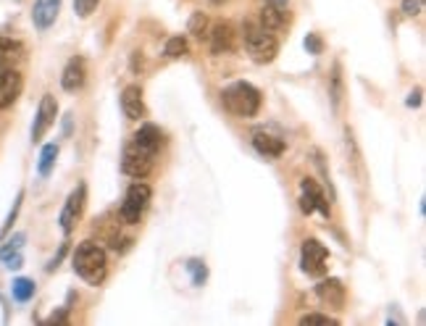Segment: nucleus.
I'll use <instances>...</instances> for the list:
<instances>
[{
	"label": "nucleus",
	"instance_id": "13",
	"mask_svg": "<svg viewBox=\"0 0 426 326\" xmlns=\"http://www.w3.org/2000/svg\"><path fill=\"white\" fill-rule=\"evenodd\" d=\"M58 14H61V0H35V6H32V21L40 32L50 29Z\"/></svg>",
	"mask_w": 426,
	"mask_h": 326
},
{
	"label": "nucleus",
	"instance_id": "21",
	"mask_svg": "<svg viewBox=\"0 0 426 326\" xmlns=\"http://www.w3.org/2000/svg\"><path fill=\"white\" fill-rule=\"evenodd\" d=\"M329 98H331V105H334V111L339 108L342 103V98H345V85H342V66H339V61L331 66V77H329Z\"/></svg>",
	"mask_w": 426,
	"mask_h": 326
},
{
	"label": "nucleus",
	"instance_id": "14",
	"mask_svg": "<svg viewBox=\"0 0 426 326\" xmlns=\"http://www.w3.org/2000/svg\"><path fill=\"white\" fill-rule=\"evenodd\" d=\"M85 77H87V63H85L82 56H74L61 74V87L66 93H77L85 85Z\"/></svg>",
	"mask_w": 426,
	"mask_h": 326
},
{
	"label": "nucleus",
	"instance_id": "27",
	"mask_svg": "<svg viewBox=\"0 0 426 326\" xmlns=\"http://www.w3.org/2000/svg\"><path fill=\"white\" fill-rule=\"evenodd\" d=\"M206 29H208V19H206V14H192L190 16V35H195V37H201L203 40V35H206Z\"/></svg>",
	"mask_w": 426,
	"mask_h": 326
},
{
	"label": "nucleus",
	"instance_id": "4",
	"mask_svg": "<svg viewBox=\"0 0 426 326\" xmlns=\"http://www.w3.org/2000/svg\"><path fill=\"white\" fill-rule=\"evenodd\" d=\"M150 198H153V189L145 184V182H134L127 195H124L122 203V221L124 224H137L142 219V214L148 211Z\"/></svg>",
	"mask_w": 426,
	"mask_h": 326
},
{
	"label": "nucleus",
	"instance_id": "33",
	"mask_svg": "<svg viewBox=\"0 0 426 326\" xmlns=\"http://www.w3.org/2000/svg\"><path fill=\"white\" fill-rule=\"evenodd\" d=\"M3 263L9 268H21V263H24V258H21V253H14V256L3 258Z\"/></svg>",
	"mask_w": 426,
	"mask_h": 326
},
{
	"label": "nucleus",
	"instance_id": "32",
	"mask_svg": "<svg viewBox=\"0 0 426 326\" xmlns=\"http://www.w3.org/2000/svg\"><path fill=\"white\" fill-rule=\"evenodd\" d=\"M403 11H405L408 16H418V14H421V3H418V0H403Z\"/></svg>",
	"mask_w": 426,
	"mask_h": 326
},
{
	"label": "nucleus",
	"instance_id": "36",
	"mask_svg": "<svg viewBox=\"0 0 426 326\" xmlns=\"http://www.w3.org/2000/svg\"><path fill=\"white\" fill-rule=\"evenodd\" d=\"M61 321H66V313H53L50 316V324H61Z\"/></svg>",
	"mask_w": 426,
	"mask_h": 326
},
{
	"label": "nucleus",
	"instance_id": "1",
	"mask_svg": "<svg viewBox=\"0 0 426 326\" xmlns=\"http://www.w3.org/2000/svg\"><path fill=\"white\" fill-rule=\"evenodd\" d=\"M71 263H74V271H77L82 279L87 284H103L105 282V274H108V258H105V250L95 242H82L77 245L74 250V258H71Z\"/></svg>",
	"mask_w": 426,
	"mask_h": 326
},
{
	"label": "nucleus",
	"instance_id": "17",
	"mask_svg": "<svg viewBox=\"0 0 426 326\" xmlns=\"http://www.w3.org/2000/svg\"><path fill=\"white\" fill-rule=\"evenodd\" d=\"M132 142L158 155V150H161V145H164V132H161L156 124H142V127L137 129V135H134Z\"/></svg>",
	"mask_w": 426,
	"mask_h": 326
},
{
	"label": "nucleus",
	"instance_id": "2",
	"mask_svg": "<svg viewBox=\"0 0 426 326\" xmlns=\"http://www.w3.org/2000/svg\"><path fill=\"white\" fill-rule=\"evenodd\" d=\"M221 100H224L226 111H232L235 116H243V119H250V116L261 111V90L252 87L250 82L229 85L221 93Z\"/></svg>",
	"mask_w": 426,
	"mask_h": 326
},
{
	"label": "nucleus",
	"instance_id": "8",
	"mask_svg": "<svg viewBox=\"0 0 426 326\" xmlns=\"http://www.w3.org/2000/svg\"><path fill=\"white\" fill-rule=\"evenodd\" d=\"M85 198H87V187L85 184H79L74 192H71L69 198H66V203H63V211H61V219H58V224H61V229L66 234L77 226V221L82 219V211H85Z\"/></svg>",
	"mask_w": 426,
	"mask_h": 326
},
{
	"label": "nucleus",
	"instance_id": "11",
	"mask_svg": "<svg viewBox=\"0 0 426 326\" xmlns=\"http://www.w3.org/2000/svg\"><path fill=\"white\" fill-rule=\"evenodd\" d=\"M21 87L24 79L16 69H0V111L14 105V100L21 95Z\"/></svg>",
	"mask_w": 426,
	"mask_h": 326
},
{
	"label": "nucleus",
	"instance_id": "18",
	"mask_svg": "<svg viewBox=\"0 0 426 326\" xmlns=\"http://www.w3.org/2000/svg\"><path fill=\"white\" fill-rule=\"evenodd\" d=\"M258 24L263 29H269V32H279V29L287 26V14H284V9H277V6H263Z\"/></svg>",
	"mask_w": 426,
	"mask_h": 326
},
{
	"label": "nucleus",
	"instance_id": "6",
	"mask_svg": "<svg viewBox=\"0 0 426 326\" xmlns=\"http://www.w3.org/2000/svg\"><path fill=\"white\" fill-rule=\"evenodd\" d=\"M300 266L308 276H324L329 268V250L319 240H305L300 250Z\"/></svg>",
	"mask_w": 426,
	"mask_h": 326
},
{
	"label": "nucleus",
	"instance_id": "35",
	"mask_svg": "<svg viewBox=\"0 0 426 326\" xmlns=\"http://www.w3.org/2000/svg\"><path fill=\"white\" fill-rule=\"evenodd\" d=\"M266 6H277V9H287V3L289 0H263Z\"/></svg>",
	"mask_w": 426,
	"mask_h": 326
},
{
	"label": "nucleus",
	"instance_id": "20",
	"mask_svg": "<svg viewBox=\"0 0 426 326\" xmlns=\"http://www.w3.org/2000/svg\"><path fill=\"white\" fill-rule=\"evenodd\" d=\"M345 150H348V163L353 166V172L358 174V179H363V177H366L363 158H361V150H358L356 135H353L350 129H345Z\"/></svg>",
	"mask_w": 426,
	"mask_h": 326
},
{
	"label": "nucleus",
	"instance_id": "28",
	"mask_svg": "<svg viewBox=\"0 0 426 326\" xmlns=\"http://www.w3.org/2000/svg\"><path fill=\"white\" fill-rule=\"evenodd\" d=\"M300 324L308 326V324H321V326H337L339 321L331 316H324V313H305L303 318H300Z\"/></svg>",
	"mask_w": 426,
	"mask_h": 326
},
{
	"label": "nucleus",
	"instance_id": "12",
	"mask_svg": "<svg viewBox=\"0 0 426 326\" xmlns=\"http://www.w3.org/2000/svg\"><path fill=\"white\" fill-rule=\"evenodd\" d=\"M235 43H237V32L229 21H218V24L211 29V51L216 53V56L232 53L235 51Z\"/></svg>",
	"mask_w": 426,
	"mask_h": 326
},
{
	"label": "nucleus",
	"instance_id": "3",
	"mask_svg": "<svg viewBox=\"0 0 426 326\" xmlns=\"http://www.w3.org/2000/svg\"><path fill=\"white\" fill-rule=\"evenodd\" d=\"M243 40H245V51L250 53V58L255 63H271V61L277 58L279 53L277 37L271 35L269 29H263L261 24L247 21L243 26Z\"/></svg>",
	"mask_w": 426,
	"mask_h": 326
},
{
	"label": "nucleus",
	"instance_id": "23",
	"mask_svg": "<svg viewBox=\"0 0 426 326\" xmlns=\"http://www.w3.org/2000/svg\"><path fill=\"white\" fill-rule=\"evenodd\" d=\"M187 53H190V43H187V37L184 35H174L166 40V45H164L166 58H182V56H187Z\"/></svg>",
	"mask_w": 426,
	"mask_h": 326
},
{
	"label": "nucleus",
	"instance_id": "24",
	"mask_svg": "<svg viewBox=\"0 0 426 326\" xmlns=\"http://www.w3.org/2000/svg\"><path fill=\"white\" fill-rule=\"evenodd\" d=\"M55 158H58V145H55V142L45 145L43 153H40V163H37V172H40V177H50L53 166H55Z\"/></svg>",
	"mask_w": 426,
	"mask_h": 326
},
{
	"label": "nucleus",
	"instance_id": "25",
	"mask_svg": "<svg viewBox=\"0 0 426 326\" xmlns=\"http://www.w3.org/2000/svg\"><path fill=\"white\" fill-rule=\"evenodd\" d=\"M187 271L192 274V284H195V287H203V282L208 279V268H206V263L198 261V258L187 261Z\"/></svg>",
	"mask_w": 426,
	"mask_h": 326
},
{
	"label": "nucleus",
	"instance_id": "26",
	"mask_svg": "<svg viewBox=\"0 0 426 326\" xmlns=\"http://www.w3.org/2000/svg\"><path fill=\"white\" fill-rule=\"evenodd\" d=\"M24 240H26V234H14V237H11L9 242H6V245H3V250H0V261H3V258H9V256H14V253H21V245H24Z\"/></svg>",
	"mask_w": 426,
	"mask_h": 326
},
{
	"label": "nucleus",
	"instance_id": "30",
	"mask_svg": "<svg viewBox=\"0 0 426 326\" xmlns=\"http://www.w3.org/2000/svg\"><path fill=\"white\" fill-rule=\"evenodd\" d=\"M305 51L311 53V56H321L324 53V40L316 32H311V35L305 37Z\"/></svg>",
	"mask_w": 426,
	"mask_h": 326
},
{
	"label": "nucleus",
	"instance_id": "9",
	"mask_svg": "<svg viewBox=\"0 0 426 326\" xmlns=\"http://www.w3.org/2000/svg\"><path fill=\"white\" fill-rule=\"evenodd\" d=\"M55 116H58V103L53 95H45L40 100V108H37L35 124H32V142H40L48 135V129L55 124Z\"/></svg>",
	"mask_w": 426,
	"mask_h": 326
},
{
	"label": "nucleus",
	"instance_id": "16",
	"mask_svg": "<svg viewBox=\"0 0 426 326\" xmlns=\"http://www.w3.org/2000/svg\"><path fill=\"white\" fill-rule=\"evenodd\" d=\"M252 147H255L263 158H279V155H284V150H287L284 140L274 137L269 132H255V135H252Z\"/></svg>",
	"mask_w": 426,
	"mask_h": 326
},
{
	"label": "nucleus",
	"instance_id": "5",
	"mask_svg": "<svg viewBox=\"0 0 426 326\" xmlns=\"http://www.w3.org/2000/svg\"><path fill=\"white\" fill-rule=\"evenodd\" d=\"M153 166H156V153H150L145 147L139 145H127L124 147V155H122V172L132 179H145L150 172H153Z\"/></svg>",
	"mask_w": 426,
	"mask_h": 326
},
{
	"label": "nucleus",
	"instance_id": "7",
	"mask_svg": "<svg viewBox=\"0 0 426 326\" xmlns=\"http://www.w3.org/2000/svg\"><path fill=\"white\" fill-rule=\"evenodd\" d=\"M300 211H303L305 216H311L314 211H321L326 219H329L331 214L329 203L324 198V189L319 187L316 179H311V177H305V179L300 182Z\"/></svg>",
	"mask_w": 426,
	"mask_h": 326
},
{
	"label": "nucleus",
	"instance_id": "37",
	"mask_svg": "<svg viewBox=\"0 0 426 326\" xmlns=\"http://www.w3.org/2000/svg\"><path fill=\"white\" fill-rule=\"evenodd\" d=\"M211 3H213V6H221V3H226V0H211Z\"/></svg>",
	"mask_w": 426,
	"mask_h": 326
},
{
	"label": "nucleus",
	"instance_id": "34",
	"mask_svg": "<svg viewBox=\"0 0 426 326\" xmlns=\"http://www.w3.org/2000/svg\"><path fill=\"white\" fill-rule=\"evenodd\" d=\"M408 105H410V108H416V105H421V90H413V93H410Z\"/></svg>",
	"mask_w": 426,
	"mask_h": 326
},
{
	"label": "nucleus",
	"instance_id": "31",
	"mask_svg": "<svg viewBox=\"0 0 426 326\" xmlns=\"http://www.w3.org/2000/svg\"><path fill=\"white\" fill-rule=\"evenodd\" d=\"M21 200H24V192H18L16 195V203H14V208H11V214H9V219H6V232H9L11 226H14V221H16V216H18V208H21Z\"/></svg>",
	"mask_w": 426,
	"mask_h": 326
},
{
	"label": "nucleus",
	"instance_id": "15",
	"mask_svg": "<svg viewBox=\"0 0 426 326\" xmlns=\"http://www.w3.org/2000/svg\"><path fill=\"white\" fill-rule=\"evenodd\" d=\"M122 111H124V116H127L129 121L145 119L148 108H145V100H142V90H139L137 85L124 87V93H122Z\"/></svg>",
	"mask_w": 426,
	"mask_h": 326
},
{
	"label": "nucleus",
	"instance_id": "10",
	"mask_svg": "<svg viewBox=\"0 0 426 326\" xmlns=\"http://www.w3.org/2000/svg\"><path fill=\"white\" fill-rule=\"evenodd\" d=\"M316 298L324 303V305H329V308H342L345 300H348V290H345V284L329 276V279H321V282L316 284Z\"/></svg>",
	"mask_w": 426,
	"mask_h": 326
},
{
	"label": "nucleus",
	"instance_id": "22",
	"mask_svg": "<svg viewBox=\"0 0 426 326\" xmlns=\"http://www.w3.org/2000/svg\"><path fill=\"white\" fill-rule=\"evenodd\" d=\"M11 295H14V300L16 303H29L32 298H35V282L18 276V279H14V284H11Z\"/></svg>",
	"mask_w": 426,
	"mask_h": 326
},
{
	"label": "nucleus",
	"instance_id": "29",
	"mask_svg": "<svg viewBox=\"0 0 426 326\" xmlns=\"http://www.w3.org/2000/svg\"><path fill=\"white\" fill-rule=\"evenodd\" d=\"M97 3H100V0H74V14H77L79 19H87L90 14L97 9Z\"/></svg>",
	"mask_w": 426,
	"mask_h": 326
},
{
	"label": "nucleus",
	"instance_id": "19",
	"mask_svg": "<svg viewBox=\"0 0 426 326\" xmlns=\"http://www.w3.org/2000/svg\"><path fill=\"white\" fill-rule=\"evenodd\" d=\"M24 56V45L11 40V37H0V69H11L16 61Z\"/></svg>",
	"mask_w": 426,
	"mask_h": 326
}]
</instances>
